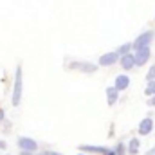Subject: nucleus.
<instances>
[{
  "instance_id": "nucleus-1",
  "label": "nucleus",
  "mask_w": 155,
  "mask_h": 155,
  "mask_svg": "<svg viewBox=\"0 0 155 155\" xmlns=\"http://www.w3.org/2000/svg\"><path fill=\"white\" fill-rule=\"evenodd\" d=\"M22 92H24V71L22 65L16 67L15 71V81H13V94H11V105L18 107L22 101Z\"/></svg>"
},
{
  "instance_id": "nucleus-2",
  "label": "nucleus",
  "mask_w": 155,
  "mask_h": 155,
  "mask_svg": "<svg viewBox=\"0 0 155 155\" xmlns=\"http://www.w3.org/2000/svg\"><path fill=\"white\" fill-rule=\"evenodd\" d=\"M155 38V31H144V33H141L137 38L134 40V43H132V47L135 49V51H139V49H144V47H150V43L153 41Z\"/></svg>"
},
{
  "instance_id": "nucleus-3",
  "label": "nucleus",
  "mask_w": 155,
  "mask_h": 155,
  "mask_svg": "<svg viewBox=\"0 0 155 155\" xmlns=\"http://www.w3.org/2000/svg\"><path fill=\"white\" fill-rule=\"evenodd\" d=\"M16 144H18L20 152H31V153H35V152L38 150V143H36L35 139L27 137V135H20L18 141H16Z\"/></svg>"
},
{
  "instance_id": "nucleus-4",
  "label": "nucleus",
  "mask_w": 155,
  "mask_h": 155,
  "mask_svg": "<svg viewBox=\"0 0 155 155\" xmlns=\"http://www.w3.org/2000/svg\"><path fill=\"white\" fill-rule=\"evenodd\" d=\"M69 69L85 72V74H94V72L97 71V65H96V63H88V61H72V63L69 65Z\"/></svg>"
},
{
  "instance_id": "nucleus-5",
  "label": "nucleus",
  "mask_w": 155,
  "mask_h": 155,
  "mask_svg": "<svg viewBox=\"0 0 155 155\" xmlns=\"http://www.w3.org/2000/svg\"><path fill=\"white\" fill-rule=\"evenodd\" d=\"M134 56H135V65H137V67H143L144 63H148V60H150V56H152V49H150V47L139 49V51L134 52Z\"/></svg>"
},
{
  "instance_id": "nucleus-6",
  "label": "nucleus",
  "mask_w": 155,
  "mask_h": 155,
  "mask_svg": "<svg viewBox=\"0 0 155 155\" xmlns=\"http://www.w3.org/2000/svg\"><path fill=\"white\" fill-rule=\"evenodd\" d=\"M119 54H117V51H112V52H107V54H103V56H99V65L101 67H110V65H114L119 61Z\"/></svg>"
},
{
  "instance_id": "nucleus-7",
  "label": "nucleus",
  "mask_w": 155,
  "mask_h": 155,
  "mask_svg": "<svg viewBox=\"0 0 155 155\" xmlns=\"http://www.w3.org/2000/svg\"><path fill=\"white\" fill-rule=\"evenodd\" d=\"M78 150H81V153H108L110 152V148H107V146H94V144H81Z\"/></svg>"
},
{
  "instance_id": "nucleus-8",
  "label": "nucleus",
  "mask_w": 155,
  "mask_h": 155,
  "mask_svg": "<svg viewBox=\"0 0 155 155\" xmlns=\"http://www.w3.org/2000/svg\"><path fill=\"white\" fill-rule=\"evenodd\" d=\"M152 130H153V119L148 116V117H144V119L139 123L137 132H139V135H150V134H152Z\"/></svg>"
},
{
  "instance_id": "nucleus-9",
  "label": "nucleus",
  "mask_w": 155,
  "mask_h": 155,
  "mask_svg": "<svg viewBox=\"0 0 155 155\" xmlns=\"http://www.w3.org/2000/svg\"><path fill=\"white\" fill-rule=\"evenodd\" d=\"M119 63H121V67H123L124 71H132V69L135 67V56H134V52H130V54H126V56H121V58H119Z\"/></svg>"
},
{
  "instance_id": "nucleus-10",
  "label": "nucleus",
  "mask_w": 155,
  "mask_h": 155,
  "mask_svg": "<svg viewBox=\"0 0 155 155\" xmlns=\"http://www.w3.org/2000/svg\"><path fill=\"white\" fill-rule=\"evenodd\" d=\"M117 99H119V90H117L116 87H108L107 88V103L110 107H114L117 103Z\"/></svg>"
},
{
  "instance_id": "nucleus-11",
  "label": "nucleus",
  "mask_w": 155,
  "mask_h": 155,
  "mask_svg": "<svg viewBox=\"0 0 155 155\" xmlns=\"http://www.w3.org/2000/svg\"><path fill=\"white\" fill-rule=\"evenodd\" d=\"M128 85H130V78L124 76V74H119L116 78V83H114V87H116L117 90L121 92V90H126L128 88Z\"/></svg>"
},
{
  "instance_id": "nucleus-12",
  "label": "nucleus",
  "mask_w": 155,
  "mask_h": 155,
  "mask_svg": "<svg viewBox=\"0 0 155 155\" xmlns=\"http://www.w3.org/2000/svg\"><path fill=\"white\" fill-rule=\"evenodd\" d=\"M139 148H141V141H139L137 137L130 139V143H128V153L130 155H137L139 153Z\"/></svg>"
},
{
  "instance_id": "nucleus-13",
  "label": "nucleus",
  "mask_w": 155,
  "mask_h": 155,
  "mask_svg": "<svg viewBox=\"0 0 155 155\" xmlns=\"http://www.w3.org/2000/svg\"><path fill=\"white\" fill-rule=\"evenodd\" d=\"M132 49H134V47H132V43H130V41H128V43H123V45L117 49V54H119V56H126V54H130V52H132Z\"/></svg>"
},
{
  "instance_id": "nucleus-14",
  "label": "nucleus",
  "mask_w": 155,
  "mask_h": 155,
  "mask_svg": "<svg viewBox=\"0 0 155 155\" xmlns=\"http://www.w3.org/2000/svg\"><path fill=\"white\" fill-rule=\"evenodd\" d=\"M114 152H116V155H126L128 153V146H126L123 141H119L116 144V148H114Z\"/></svg>"
},
{
  "instance_id": "nucleus-15",
  "label": "nucleus",
  "mask_w": 155,
  "mask_h": 155,
  "mask_svg": "<svg viewBox=\"0 0 155 155\" xmlns=\"http://www.w3.org/2000/svg\"><path fill=\"white\" fill-rule=\"evenodd\" d=\"M144 94L150 96V97H153L155 96V81H148V85H146V88H144Z\"/></svg>"
},
{
  "instance_id": "nucleus-16",
  "label": "nucleus",
  "mask_w": 155,
  "mask_h": 155,
  "mask_svg": "<svg viewBox=\"0 0 155 155\" xmlns=\"http://www.w3.org/2000/svg\"><path fill=\"white\" fill-rule=\"evenodd\" d=\"M146 79H148V81H155V63L150 67V71L146 72Z\"/></svg>"
},
{
  "instance_id": "nucleus-17",
  "label": "nucleus",
  "mask_w": 155,
  "mask_h": 155,
  "mask_svg": "<svg viewBox=\"0 0 155 155\" xmlns=\"http://www.w3.org/2000/svg\"><path fill=\"white\" fill-rule=\"evenodd\" d=\"M40 155H61L60 152H56V150H41Z\"/></svg>"
},
{
  "instance_id": "nucleus-18",
  "label": "nucleus",
  "mask_w": 155,
  "mask_h": 155,
  "mask_svg": "<svg viewBox=\"0 0 155 155\" xmlns=\"http://www.w3.org/2000/svg\"><path fill=\"white\" fill-rule=\"evenodd\" d=\"M5 121V114H4V110L0 108V123H4Z\"/></svg>"
},
{
  "instance_id": "nucleus-19",
  "label": "nucleus",
  "mask_w": 155,
  "mask_h": 155,
  "mask_svg": "<svg viewBox=\"0 0 155 155\" xmlns=\"http://www.w3.org/2000/svg\"><path fill=\"white\" fill-rule=\"evenodd\" d=\"M148 105H150V107H155V96H153V97H150V101H148Z\"/></svg>"
},
{
  "instance_id": "nucleus-20",
  "label": "nucleus",
  "mask_w": 155,
  "mask_h": 155,
  "mask_svg": "<svg viewBox=\"0 0 155 155\" xmlns=\"http://www.w3.org/2000/svg\"><path fill=\"white\" fill-rule=\"evenodd\" d=\"M5 148H7V144L4 141H0V150H5Z\"/></svg>"
},
{
  "instance_id": "nucleus-21",
  "label": "nucleus",
  "mask_w": 155,
  "mask_h": 155,
  "mask_svg": "<svg viewBox=\"0 0 155 155\" xmlns=\"http://www.w3.org/2000/svg\"><path fill=\"white\" fill-rule=\"evenodd\" d=\"M144 155H155V148H152V150H148V152H146Z\"/></svg>"
},
{
  "instance_id": "nucleus-22",
  "label": "nucleus",
  "mask_w": 155,
  "mask_h": 155,
  "mask_svg": "<svg viewBox=\"0 0 155 155\" xmlns=\"http://www.w3.org/2000/svg\"><path fill=\"white\" fill-rule=\"evenodd\" d=\"M20 155H33L31 152H20Z\"/></svg>"
},
{
  "instance_id": "nucleus-23",
  "label": "nucleus",
  "mask_w": 155,
  "mask_h": 155,
  "mask_svg": "<svg viewBox=\"0 0 155 155\" xmlns=\"http://www.w3.org/2000/svg\"><path fill=\"white\" fill-rule=\"evenodd\" d=\"M105 155H116V152H114V150H110L108 153H105Z\"/></svg>"
},
{
  "instance_id": "nucleus-24",
  "label": "nucleus",
  "mask_w": 155,
  "mask_h": 155,
  "mask_svg": "<svg viewBox=\"0 0 155 155\" xmlns=\"http://www.w3.org/2000/svg\"><path fill=\"white\" fill-rule=\"evenodd\" d=\"M78 155H87V153H78Z\"/></svg>"
}]
</instances>
